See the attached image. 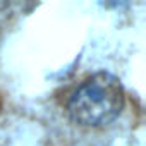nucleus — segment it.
Returning a JSON list of instances; mask_svg holds the SVG:
<instances>
[{
    "label": "nucleus",
    "instance_id": "obj_1",
    "mask_svg": "<svg viewBox=\"0 0 146 146\" xmlns=\"http://www.w3.org/2000/svg\"><path fill=\"white\" fill-rule=\"evenodd\" d=\"M122 107V84L108 72H96L84 79L67 102L70 119L84 127H100L110 124L119 117Z\"/></svg>",
    "mask_w": 146,
    "mask_h": 146
}]
</instances>
